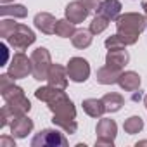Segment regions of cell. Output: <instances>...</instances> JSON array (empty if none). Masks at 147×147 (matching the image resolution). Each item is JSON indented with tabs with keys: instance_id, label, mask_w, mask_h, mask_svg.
<instances>
[{
	"instance_id": "8fae6325",
	"label": "cell",
	"mask_w": 147,
	"mask_h": 147,
	"mask_svg": "<svg viewBox=\"0 0 147 147\" xmlns=\"http://www.w3.org/2000/svg\"><path fill=\"white\" fill-rule=\"evenodd\" d=\"M121 76V67H116V66H109L106 64L104 67H100L97 71V82L102 83V85H111V83H116Z\"/></svg>"
},
{
	"instance_id": "7402d4cb",
	"label": "cell",
	"mask_w": 147,
	"mask_h": 147,
	"mask_svg": "<svg viewBox=\"0 0 147 147\" xmlns=\"http://www.w3.org/2000/svg\"><path fill=\"white\" fill-rule=\"evenodd\" d=\"M142 128H144V121H142L140 116H131V118H128V119L125 121V131L130 133V135L138 133Z\"/></svg>"
},
{
	"instance_id": "6da1fadb",
	"label": "cell",
	"mask_w": 147,
	"mask_h": 147,
	"mask_svg": "<svg viewBox=\"0 0 147 147\" xmlns=\"http://www.w3.org/2000/svg\"><path fill=\"white\" fill-rule=\"evenodd\" d=\"M50 111L54 113V125H57L59 128H62L64 131L67 133H75L76 131V121H75V116H76V111H75V106L73 102L66 97V94L62 92L54 102L49 104Z\"/></svg>"
},
{
	"instance_id": "9a60e30c",
	"label": "cell",
	"mask_w": 147,
	"mask_h": 147,
	"mask_svg": "<svg viewBox=\"0 0 147 147\" xmlns=\"http://www.w3.org/2000/svg\"><path fill=\"white\" fill-rule=\"evenodd\" d=\"M128 59H130V55H128L126 50H123V49H111L107 52V55H106V64L116 66V67H123L128 62Z\"/></svg>"
},
{
	"instance_id": "9c48e42d",
	"label": "cell",
	"mask_w": 147,
	"mask_h": 147,
	"mask_svg": "<svg viewBox=\"0 0 147 147\" xmlns=\"http://www.w3.org/2000/svg\"><path fill=\"white\" fill-rule=\"evenodd\" d=\"M97 133H99V140L95 144H113L114 137H116V123L113 119H100L97 125Z\"/></svg>"
},
{
	"instance_id": "7c38bea8",
	"label": "cell",
	"mask_w": 147,
	"mask_h": 147,
	"mask_svg": "<svg viewBox=\"0 0 147 147\" xmlns=\"http://www.w3.org/2000/svg\"><path fill=\"white\" fill-rule=\"evenodd\" d=\"M121 11V4H119V0H104V2L99 4L97 7V14L100 16H106L107 19H116L118 14Z\"/></svg>"
},
{
	"instance_id": "603a6c76",
	"label": "cell",
	"mask_w": 147,
	"mask_h": 147,
	"mask_svg": "<svg viewBox=\"0 0 147 147\" xmlns=\"http://www.w3.org/2000/svg\"><path fill=\"white\" fill-rule=\"evenodd\" d=\"M107 24H109V19H107L106 16L97 14V16L92 19V23H90V31H92V33H102V31L107 28Z\"/></svg>"
},
{
	"instance_id": "d4e9b609",
	"label": "cell",
	"mask_w": 147,
	"mask_h": 147,
	"mask_svg": "<svg viewBox=\"0 0 147 147\" xmlns=\"http://www.w3.org/2000/svg\"><path fill=\"white\" fill-rule=\"evenodd\" d=\"M16 26H18V23L4 19V21H2V24H0V35H2L4 38H9V36H11V33L16 30Z\"/></svg>"
},
{
	"instance_id": "4dcf8cb0",
	"label": "cell",
	"mask_w": 147,
	"mask_h": 147,
	"mask_svg": "<svg viewBox=\"0 0 147 147\" xmlns=\"http://www.w3.org/2000/svg\"><path fill=\"white\" fill-rule=\"evenodd\" d=\"M2 2H11V0H2Z\"/></svg>"
},
{
	"instance_id": "d6986e66",
	"label": "cell",
	"mask_w": 147,
	"mask_h": 147,
	"mask_svg": "<svg viewBox=\"0 0 147 147\" xmlns=\"http://www.w3.org/2000/svg\"><path fill=\"white\" fill-rule=\"evenodd\" d=\"M71 42L76 49H85L92 43V31L90 30H78L71 36Z\"/></svg>"
},
{
	"instance_id": "484cf974",
	"label": "cell",
	"mask_w": 147,
	"mask_h": 147,
	"mask_svg": "<svg viewBox=\"0 0 147 147\" xmlns=\"http://www.w3.org/2000/svg\"><path fill=\"white\" fill-rule=\"evenodd\" d=\"M106 47L111 50V49H123L125 47V43H123V40L118 36V33L114 35V36H111V38H107L106 40Z\"/></svg>"
},
{
	"instance_id": "44dd1931",
	"label": "cell",
	"mask_w": 147,
	"mask_h": 147,
	"mask_svg": "<svg viewBox=\"0 0 147 147\" xmlns=\"http://www.w3.org/2000/svg\"><path fill=\"white\" fill-rule=\"evenodd\" d=\"M75 23H71L69 19H61L55 23V35L57 36H62V38H67V36H73L75 35Z\"/></svg>"
},
{
	"instance_id": "cb8c5ba5",
	"label": "cell",
	"mask_w": 147,
	"mask_h": 147,
	"mask_svg": "<svg viewBox=\"0 0 147 147\" xmlns=\"http://www.w3.org/2000/svg\"><path fill=\"white\" fill-rule=\"evenodd\" d=\"M2 16H14V18H24L26 16V9L23 5H5L2 7Z\"/></svg>"
},
{
	"instance_id": "f1b7e54d",
	"label": "cell",
	"mask_w": 147,
	"mask_h": 147,
	"mask_svg": "<svg viewBox=\"0 0 147 147\" xmlns=\"http://www.w3.org/2000/svg\"><path fill=\"white\" fill-rule=\"evenodd\" d=\"M87 2H97V0H87Z\"/></svg>"
},
{
	"instance_id": "2e32d148",
	"label": "cell",
	"mask_w": 147,
	"mask_h": 147,
	"mask_svg": "<svg viewBox=\"0 0 147 147\" xmlns=\"http://www.w3.org/2000/svg\"><path fill=\"white\" fill-rule=\"evenodd\" d=\"M31 128H33V121H31L30 118H26L24 114L14 118V123H12V133H14V135H18V137H26V133L31 131Z\"/></svg>"
},
{
	"instance_id": "30bf717a",
	"label": "cell",
	"mask_w": 147,
	"mask_h": 147,
	"mask_svg": "<svg viewBox=\"0 0 147 147\" xmlns=\"http://www.w3.org/2000/svg\"><path fill=\"white\" fill-rule=\"evenodd\" d=\"M66 73H67V69H64L62 66H57V64L50 66L49 76H47L49 85H52V87H55V88H59V90H64V88H66V85H67Z\"/></svg>"
},
{
	"instance_id": "7a4b0ae2",
	"label": "cell",
	"mask_w": 147,
	"mask_h": 147,
	"mask_svg": "<svg viewBox=\"0 0 147 147\" xmlns=\"http://www.w3.org/2000/svg\"><path fill=\"white\" fill-rule=\"evenodd\" d=\"M147 19L140 14L130 12L125 16H119L116 19V28H118V36L123 40L125 45H133L138 40V35L145 30Z\"/></svg>"
},
{
	"instance_id": "e0dca14e",
	"label": "cell",
	"mask_w": 147,
	"mask_h": 147,
	"mask_svg": "<svg viewBox=\"0 0 147 147\" xmlns=\"http://www.w3.org/2000/svg\"><path fill=\"white\" fill-rule=\"evenodd\" d=\"M102 102H104V107H106V113H114V111H119L125 99L119 95V94H106L102 97Z\"/></svg>"
},
{
	"instance_id": "5bb4252c",
	"label": "cell",
	"mask_w": 147,
	"mask_h": 147,
	"mask_svg": "<svg viewBox=\"0 0 147 147\" xmlns=\"http://www.w3.org/2000/svg\"><path fill=\"white\" fill-rule=\"evenodd\" d=\"M55 23L57 21L54 19V16H50L47 12H42V14H36L35 16V26L40 31L47 33V35H52L55 31Z\"/></svg>"
},
{
	"instance_id": "ffe728a7",
	"label": "cell",
	"mask_w": 147,
	"mask_h": 147,
	"mask_svg": "<svg viewBox=\"0 0 147 147\" xmlns=\"http://www.w3.org/2000/svg\"><path fill=\"white\" fill-rule=\"evenodd\" d=\"M62 94V90H59V88H55V87H52V85H49V87H43V88H38L36 92H35V95L40 99V100H43V102H47V104H50V102H54L59 95Z\"/></svg>"
},
{
	"instance_id": "83f0119b",
	"label": "cell",
	"mask_w": 147,
	"mask_h": 147,
	"mask_svg": "<svg viewBox=\"0 0 147 147\" xmlns=\"http://www.w3.org/2000/svg\"><path fill=\"white\" fill-rule=\"evenodd\" d=\"M142 9H144V12L147 14V2H144V5H142Z\"/></svg>"
},
{
	"instance_id": "3957f363",
	"label": "cell",
	"mask_w": 147,
	"mask_h": 147,
	"mask_svg": "<svg viewBox=\"0 0 147 147\" xmlns=\"http://www.w3.org/2000/svg\"><path fill=\"white\" fill-rule=\"evenodd\" d=\"M31 64H33V73L35 80H47L49 71H50V54L47 49H36L31 54Z\"/></svg>"
},
{
	"instance_id": "277c9868",
	"label": "cell",
	"mask_w": 147,
	"mask_h": 147,
	"mask_svg": "<svg viewBox=\"0 0 147 147\" xmlns=\"http://www.w3.org/2000/svg\"><path fill=\"white\" fill-rule=\"evenodd\" d=\"M66 69H67V78H71L76 83L85 82L88 78V75H90V66H88V62L83 57H73L67 62Z\"/></svg>"
},
{
	"instance_id": "8992f818",
	"label": "cell",
	"mask_w": 147,
	"mask_h": 147,
	"mask_svg": "<svg viewBox=\"0 0 147 147\" xmlns=\"http://www.w3.org/2000/svg\"><path fill=\"white\" fill-rule=\"evenodd\" d=\"M30 73H33V64H31V59H28L24 54H16L14 59H12V64L9 67V75L18 80V78H24L28 76Z\"/></svg>"
},
{
	"instance_id": "4fadbf2b",
	"label": "cell",
	"mask_w": 147,
	"mask_h": 147,
	"mask_svg": "<svg viewBox=\"0 0 147 147\" xmlns=\"http://www.w3.org/2000/svg\"><path fill=\"white\" fill-rule=\"evenodd\" d=\"M118 83H119V87H121L123 90H126V92H135V90H138V87H140V76L137 75V73H133V71H126V73H121Z\"/></svg>"
},
{
	"instance_id": "5b68a950",
	"label": "cell",
	"mask_w": 147,
	"mask_h": 147,
	"mask_svg": "<svg viewBox=\"0 0 147 147\" xmlns=\"http://www.w3.org/2000/svg\"><path fill=\"white\" fill-rule=\"evenodd\" d=\"M7 40H9V43H11L12 47L23 50V49H26L28 45H31V43L35 42V33H33L28 26H24V24H18L16 30L11 33V36H9Z\"/></svg>"
},
{
	"instance_id": "ac0fdd59",
	"label": "cell",
	"mask_w": 147,
	"mask_h": 147,
	"mask_svg": "<svg viewBox=\"0 0 147 147\" xmlns=\"http://www.w3.org/2000/svg\"><path fill=\"white\" fill-rule=\"evenodd\" d=\"M83 109H85L87 114H90L94 118H99V116H102V113H106L102 99L100 100H97V99H87V100H83Z\"/></svg>"
},
{
	"instance_id": "ba28073f",
	"label": "cell",
	"mask_w": 147,
	"mask_h": 147,
	"mask_svg": "<svg viewBox=\"0 0 147 147\" xmlns=\"http://www.w3.org/2000/svg\"><path fill=\"white\" fill-rule=\"evenodd\" d=\"M88 12H90V9H88V5L85 4V0H76V2H71L67 7H66V18L71 21V23H75V24H78V23H82V21H85V18L88 16Z\"/></svg>"
},
{
	"instance_id": "4316f807",
	"label": "cell",
	"mask_w": 147,
	"mask_h": 147,
	"mask_svg": "<svg viewBox=\"0 0 147 147\" xmlns=\"http://www.w3.org/2000/svg\"><path fill=\"white\" fill-rule=\"evenodd\" d=\"M140 99H142V94H140V90H138V92L135 90V92L131 94V100H135V102H137V100H140Z\"/></svg>"
},
{
	"instance_id": "52a82bcc",
	"label": "cell",
	"mask_w": 147,
	"mask_h": 147,
	"mask_svg": "<svg viewBox=\"0 0 147 147\" xmlns=\"http://www.w3.org/2000/svg\"><path fill=\"white\" fill-rule=\"evenodd\" d=\"M66 144H67L66 138L57 130H43L31 142V145H35V147L36 145H66Z\"/></svg>"
},
{
	"instance_id": "f546056e",
	"label": "cell",
	"mask_w": 147,
	"mask_h": 147,
	"mask_svg": "<svg viewBox=\"0 0 147 147\" xmlns=\"http://www.w3.org/2000/svg\"><path fill=\"white\" fill-rule=\"evenodd\" d=\"M145 106H147V95H145Z\"/></svg>"
}]
</instances>
